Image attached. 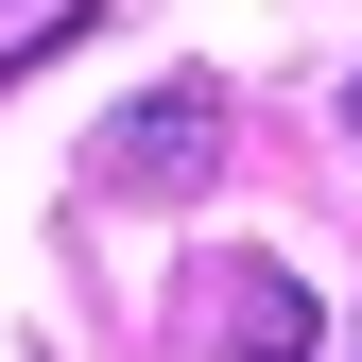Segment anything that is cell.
Listing matches in <instances>:
<instances>
[{
	"label": "cell",
	"instance_id": "cell-1",
	"mask_svg": "<svg viewBox=\"0 0 362 362\" xmlns=\"http://www.w3.org/2000/svg\"><path fill=\"white\" fill-rule=\"evenodd\" d=\"M207 173H224V86H207V69L139 86V104L86 139V190H104V207H190Z\"/></svg>",
	"mask_w": 362,
	"mask_h": 362
},
{
	"label": "cell",
	"instance_id": "cell-2",
	"mask_svg": "<svg viewBox=\"0 0 362 362\" xmlns=\"http://www.w3.org/2000/svg\"><path fill=\"white\" fill-rule=\"evenodd\" d=\"M328 345V310H310L293 259H224L207 276V362H310Z\"/></svg>",
	"mask_w": 362,
	"mask_h": 362
},
{
	"label": "cell",
	"instance_id": "cell-3",
	"mask_svg": "<svg viewBox=\"0 0 362 362\" xmlns=\"http://www.w3.org/2000/svg\"><path fill=\"white\" fill-rule=\"evenodd\" d=\"M345 156H362V69H345Z\"/></svg>",
	"mask_w": 362,
	"mask_h": 362
}]
</instances>
